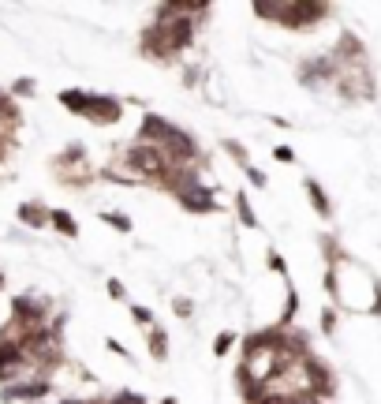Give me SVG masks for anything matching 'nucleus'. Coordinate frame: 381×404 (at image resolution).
I'll list each match as a JSON object with an SVG mask.
<instances>
[{"label":"nucleus","instance_id":"23","mask_svg":"<svg viewBox=\"0 0 381 404\" xmlns=\"http://www.w3.org/2000/svg\"><path fill=\"white\" fill-rule=\"evenodd\" d=\"M109 404H146L142 393H131V389H120L116 397H109Z\"/></svg>","mask_w":381,"mask_h":404},{"label":"nucleus","instance_id":"14","mask_svg":"<svg viewBox=\"0 0 381 404\" xmlns=\"http://www.w3.org/2000/svg\"><path fill=\"white\" fill-rule=\"evenodd\" d=\"M235 217H240L243 229H258V214H254L251 199H247V191H235Z\"/></svg>","mask_w":381,"mask_h":404},{"label":"nucleus","instance_id":"20","mask_svg":"<svg viewBox=\"0 0 381 404\" xmlns=\"http://www.w3.org/2000/svg\"><path fill=\"white\" fill-rule=\"evenodd\" d=\"M266 258H269V270L277 273V277H284V281H288V262H284V255H281V251H273V247H269V251H266Z\"/></svg>","mask_w":381,"mask_h":404},{"label":"nucleus","instance_id":"8","mask_svg":"<svg viewBox=\"0 0 381 404\" xmlns=\"http://www.w3.org/2000/svg\"><path fill=\"white\" fill-rule=\"evenodd\" d=\"M176 202H180L187 214H217V210H221V206H217V195L209 191L202 180H199V184H191V187H183V191L176 195Z\"/></svg>","mask_w":381,"mask_h":404},{"label":"nucleus","instance_id":"6","mask_svg":"<svg viewBox=\"0 0 381 404\" xmlns=\"http://www.w3.org/2000/svg\"><path fill=\"white\" fill-rule=\"evenodd\" d=\"M299 83H303L307 90H318V86H333L336 83V60L325 53V57H310L299 64Z\"/></svg>","mask_w":381,"mask_h":404},{"label":"nucleus","instance_id":"29","mask_svg":"<svg viewBox=\"0 0 381 404\" xmlns=\"http://www.w3.org/2000/svg\"><path fill=\"white\" fill-rule=\"evenodd\" d=\"M60 404H101V400H83V397H68V400H60Z\"/></svg>","mask_w":381,"mask_h":404},{"label":"nucleus","instance_id":"32","mask_svg":"<svg viewBox=\"0 0 381 404\" xmlns=\"http://www.w3.org/2000/svg\"><path fill=\"white\" fill-rule=\"evenodd\" d=\"M101 404H109V400H101Z\"/></svg>","mask_w":381,"mask_h":404},{"label":"nucleus","instance_id":"9","mask_svg":"<svg viewBox=\"0 0 381 404\" xmlns=\"http://www.w3.org/2000/svg\"><path fill=\"white\" fill-rule=\"evenodd\" d=\"M303 191H307V199H310V206H314V214L329 221V217H333V202H329V195L322 191V184H318V180H314V176H307V180H303Z\"/></svg>","mask_w":381,"mask_h":404},{"label":"nucleus","instance_id":"15","mask_svg":"<svg viewBox=\"0 0 381 404\" xmlns=\"http://www.w3.org/2000/svg\"><path fill=\"white\" fill-rule=\"evenodd\" d=\"M101 221H105V225H109V229L124 232V236H127L131 229H135V221H131L127 214H120V210H101Z\"/></svg>","mask_w":381,"mask_h":404},{"label":"nucleus","instance_id":"27","mask_svg":"<svg viewBox=\"0 0 381 404\" xmlns=\"http://www.w3.org/2000/svg\"><path fill=\"white\" fill-rule=\"evenodd\" d=\"M322 330H325V333H333V330H336V311H333V307H325V311H322Z\"/></svg>","mask_w":381,"mask_h":404},{"label":"nucleus","instance_id":"18","mask_svg":"<svg viewBox=\"0 0 381 404\" xmlns=\"http://www.w3.org/2000/svg\"><path fill=\"white\" fill-rule=\"evenodd\" d=\"M221 146H225V154H228V158L235 161V165H251V158H247V150H243V142H235V139H225V142H221Z\"/></svg>","mask_w":381,"mask_h":404},{"label":"nucleus","instance_id":"22","mask_svg":"<svg viewBox=\"0 0 381 404\" xmlns=\"http://www.w3.org/2000/svg\"><path fill=\"white\" fill-rule=\"evenodd\" d=\"M105 348H109L112 356H120V359H127V363H135V356H131V352H127V345H120V341H116V337H105Z\"/></svg>","mask_w":381,"mask_h":404},{"label":"nucleus","instance_id":"13","mask_svg":"<svg viewBox=\"0 0 381 404\" xmlns=\"http://www.w3.org/2000/svg\"><path fill=\"white\" fill-rule=\"evenodd\" d=\"M86 94L90 90H83V86H71V90H60V105L68 109V112H75V116H83V109H86Z\"/></svg>","mask_w":381,"mask_h":404},{"label":"nucleus","instance_id":"3","mask_svg":"<svg viewBox=\"0 0 381 404\" xmlns=\"http://www.w3.org/2000/svg\"><path fill=\"white\" fill-rule=\"evenodd\" d=\"M52 168H57L60 184H68V187H86V184L98 180V173L90 168V158H86L83 142H68V146L52 158Z\"/></svg>","mask_w":381,"mask_h":404},{"label":"nucleus","instance_id":"16","mask_svg":"<svg viewBox=\"0 0 381 404\" xmlns=\"http://www.w3.org/2000/svg\"><path fill=\"white\" fill-rule=\"evenodd\" d=\"M131 318L139 322V330L146 333L150 325H157V318H153V307H146V304H131Z\"/></svg>","mask_w":381,"mask_h":404},{"label":"nucleus","instance_id":"1","mask_svg":"<svg viewBox=\"0 0 381 404\" xmlns=\"http://www.w3.org/2000/svg\"><path fill=\"white\" fill-rule=\"evenodd\" d=\"M199 19H187V16H176V4H157L153 8V23L142 27L139 34V49L142 57L153 60V64H172L180 60V53H187L199 37Z\"/></svg>","mask_w":381,"mask_h":404},{"label":"nucleus","instance_id":"5","mask_svg":"<svg viewBox=\"0 0 381 404\" xmlns=\"http://www.w3.org/2000/svg\"><path fill=\"white\" fill-rule=\"evenodd\" d=\"M83 120H90L94 127H112L124 120V101L112 94H86V109Z\"/></svg>","mask_w":381,"mask_h":404},{"label":"nucleus","instance_id":"19","mask_svg":"<svg viewBox=\"0 0 381 404\" xmlns=\"http://www.w3.org/2000/svg\"><path fill=\"white\" fill-rule=\"evenodd\" d=\"M105 292H109V299H116V304H124V299H127V284L120 277H109V281H105Z\"/></svg>","mask_w":381,"mask_h":404},{"label":"nucleus","instance_id":"17","mask_svg":"<svg viewBox=\"0 0 381 404\" xmlns=\"http://www.w3.org/2000/svg\"><path fill=\"white\" fill-rule=\"evenodd\" d=\"M232 348H235V330H221V333L213 337V356L221 359V356H228Z\"/></svg>","mask_w":381,"mask_h":404},{"label":"nucleus","instance_id":"2","mask_svg":"<svg viewBox=\"0 0 381 404\" xmlns=\"http://www.w3.org/2000/svg\"><path fill=\"white\" fill-rule=\"evenodd\" d=\"M258 19H269L277 27H288V30H314L322 19L333 16L329 4H318V0H281V4H258L251 8Z\"/></svg>","mask_w":381,"mask_h":404},{"label":"nucleus","instance_id":"26","mask_svg":"<svg viewBox=\"0 0 381 404\" xmlns=\"http://www.w3.org/2000/svg\"><path fill=\"white\" fill-rule=\"evenodd\" d=\"M273 158H277L281 165H295V150L292 146H273Z\"/></svg>","mask_w":381,"mask_h":404},{"label":"nucleus","instance_id":"25","mask_svg":"<svg viewBox=\"0 0 381 404\" xmlns=\"http://www.w3.org/2000/svg\"><path fill=\"white\" fill-rule=\"evenodd\" d=\"M243 173H247V180H251V187H258V191L269 184V180H266V173H262V168H254V165H247Z\"/></svg>","mask_w":381,"mask_h":404},{"label":"nucleus","instance_id":"30","mask_svg":"<svg viewBox=\"0 0 381 404\" xmlns=\"http://www.w3.org/2000/svg\"><path fill=\"white\" fill-rule=\"evenodd\" d=\"M161 404H176V397H165V400H161Z\"/></svg>","mask_w":381,"mask_h":404},{"label":"nucleus","instance_id":"10","mask_svg":"<svg viewBox=\"0 0 381 404\" xmlns=\"http://www.w3.org/2000/svg\"><path fill=\"white\" fill-rule=\"evenodd\" d=\"M146 356L153 363L168 359V330H165V325H150V330H146Z\"/></svg>","mask_w":381,"mask_h":404},{"label":"nucleus","instance_id":"12","mask_svg":"<svg viewBox=\"0 0 381 404\" xmlns=\"http://www.w3.org/2000/svg\"><path fill=\"white\" fill-rule=\"evenodd\" d=\"M49 229H57L60 236H68V240L78 236V221L68 210H60V206H57V210H49Z\"/></svg>","mask_w":381,"mask_h":404},{"label":"nucleus","instance_id":"4","mask_svg":"<svg viewBox=\"0 0 381 404\" xmlns=\"http://www.w3.org/2000/svg\"><path fill=\"white\" fill-rule=\"evenodd\" d=\"M52 318V304L45 296H16L11 299V325L19 330H45Z\"/></svg>","mask_w":381,"mask_h":404},{"label":"nucleus","instance_id":"7","mask_svg":"<svg viewBox=\"0 0 381 404\" xmlns=\"http://www.w3.org/2000/svg\"><path fill=\"white\" fill-rule=\"evenodd\" d=\"M49 389H52L49 378L30 374V378H23V382H16V386H4V389H0V400H4V404H16V400H42V397H49Z\"/></svg>","mask_w":381,"mask_h":404},{"label":"nucleus","instance_id":"31","mask_svg":"<svg viewBox=\"0 0 381 404\" xmlns=\"http://www.w3.org/2000/svg\"><path fill=\"white\" fill-rule=\"evenodd\" d=\"M0 289H4V273H0Z\"/></svg>","mask_w":381,"mask_h":404},{"label":"nucleus","instance_id":"24","mask_svg":"<svg viewBox=\"0 0 381 404\" xmlns=\"http://www.w3.org/2000/svg\"><path fill=\"white\" fill-rule=\"evenodd\" d=\"M172 311H176L180 318H191V315H194V304H191L187 296H176V299H172Z\"/></svg>","mask_w":381,"mask_h":404},{"label":"nucleus","instance_id":"21","mask_svg":"<svg viewBox=\"0 0 381 404\" xmlns=\"http://www.w3.org/2000/svg\"><path fill=\"white\" fill-rule=\"evenodd\" d=\"M34 79H16L11 83V98H34Z\"/></svg>","mask_w":381,"mask_h":404},{"label":"nucleus","instance_id":"28","mask_svg":"<svg viewBox=\"0 0 381 404\" xmlns=\"http://www.w3.org/2000/svg\"><path fill=\"white\" fill-rule=\"evenodd\" d=\"M199 79H202V68H199V64H191V68L183 71V83H187V86H199Z\"/></svg>","mask_w":381,"mask_h":404},{"label":"nucleus","instance_id":"11","mask_svg":"<svg viewBox=\"0 0 381 404\" xmlns=\"http://www.w3.org/2000/svg\"><path fill=\"white\" fill-rule=\"evenodd\" d=\"M16 217L26 229H49V206L45 202H23Z\"/></svg>","mask_w":381,"mask_h":404}]
</instances>
